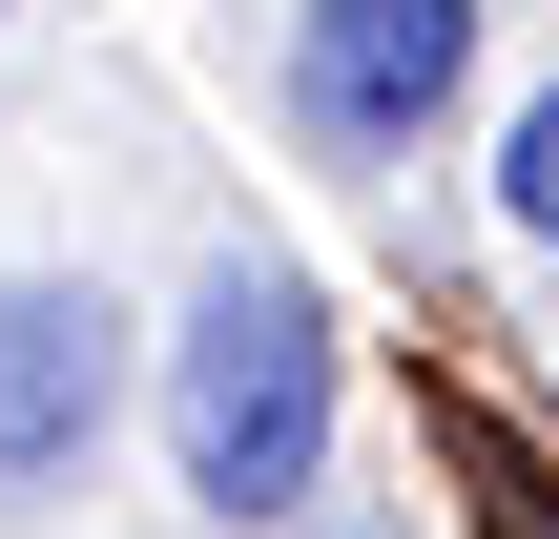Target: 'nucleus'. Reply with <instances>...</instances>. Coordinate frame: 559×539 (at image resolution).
<instances>
[{
  "mask_svg": "<svg viewBox=\"0 0 559 539\" xmlns=\"http://www.w3.org/2000/svg\"><path fill=\"white\" fill-rule=\"evenodd\" d=\"M166 436H187L207 519H311V478H332V312L290 270H207V312L166 353Z\"/></svg>",
  "mask_w": 559,
  "mask_h": 539,
  "instance_id": "1",
  "label": "nucleus"
},
{
  "mask_svg": "<svg viewBox=\"0 0 559 539\" xmlns=\"http://www.w3.org/2000/svg\"><path fill=\"white\" fill-rule=\"evenodd\" d=\"M456 62H477V0H311L290 21V125L373 166V145H415L456 104Z\"/></svg>",
  "mask_w": 559,
  "mask_h": 539,
  "instance_id": "2",
  "label": "nucleus"
},
{
  "mask_svg": "<svg viewBox=\"0 0 559 539\" xmlns=\"http://www.w3.org/2000/svg\"><path fill=\"white\" fill-rule=\"evenodd\" d=\"M104 395H124V312L104 291H0V499L83 478Z\"/></svg>",
  "mask_w": 559,
  "mask_h": 539,
  "instance_id": "3",
  "label": "nucleus"
},
{
  "mask_svg": "<svg viewBox=\"0 0 559 539\" xmlns=\"http://www.w3.org/2000/svg\"><path fill=\"white\" fill-rule=\"evenodd\" d=\"M498 208H519V229H539V249H559V83H539V104H519V145H498Z\"/></svg>",
  "mask_w": 559,
  "mask_h": 539,
  "instance_id": "4",
  "label": "nucleus"
},
{
  "mask_svg": "<svg viewBox=\"0 0 559 539\" xmlns=\"http://www.w3.org/2000/svg\"><path fill=\"white\" fill-rule=\"evenodd\" d=\"M498 519H519V539H559V478H519V457H498Z\"/></svg>",
  "mask_w": 559,
  "mask_h": 539,
  "instance_id": "5",
  "label": "nucleus"
}]
</instances>
